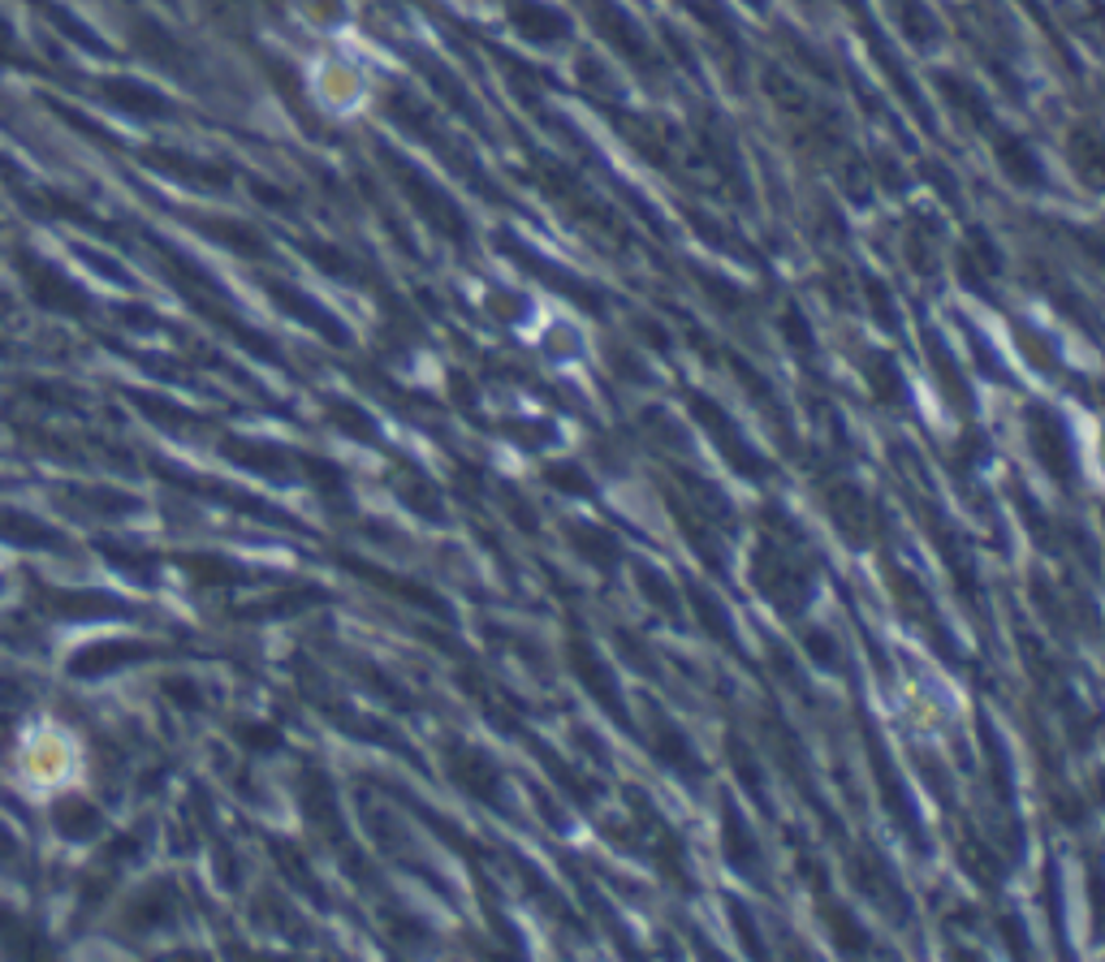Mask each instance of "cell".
Segmentation results:
<instances>
[{"label": "cell", "mask_w": 1105, "mask_h": 962, "mask_svg": "<svg viewBox=\"0 0 1105 962\" xmlns=\"http://www.w3.org/2000/svg\"><path fill=\"white\" fill-rule=\"evenodd\" d=\"M764 523H768L773 536L760 540L752 574H756L760 596H764L777 614L795 618V614L808 605V596H812V557L795 549L799 527L786 523L782 509H764Z\"/></svg>", "instance_id": "6da1fadb"}, {"label": "cell", "mask_w": 1105, "mask_h": 962, "mask_svg": "<svg viewBox=\"0 0 1105 962\" xmlns=\"http://www.w3.org/2000/svg\"><path fill=\"white\" fill-rule=\"evenodd\" d=\"M687 411L691 419L717 440V449H721V458H726V467L730 471H739L743 480H764L773 467L760 458V449H752V440L743 436V427L730 419V414L721 411L708 393H699V389H687Z\"/></svg>", "instance_id": "7a4b0ae2"}, {"label": "cell", "mask_w": 1105, "mask_h": 962, "mask_svg": "<svg viewBox=\"0 0 1105 962\" xmlns=\"http://www.w3.org/2000/svg\"><path fill=\"white\" fill-rule=\"evenodd\" d=\"M385 156V164L394 169V177H398V186L407 191V199L414 204V211L436 229V233H445V238H454V242H467L471 238V225H467V216H463V207L454 204L436 182H428L414 164H407L398 151H380Z\"/></svg>", "instance_id": "3957f363"}, {"label": "cell", "mask_w": 1105, "mask_h": 962, "mask_svg": "<svg viewBox=\"0 0 1105 962\" xmlns=\"http://www.w3.org/2000/svg\"><path fill=\"white\" fill-rule=\"evenodd\" d=\"M303 812H307V821L311 828H320V837L342 855L345 863H350V872L358 877V881H367V868H363V855L350 846V837H345V825H342V803H338V790H333V781H329V772L324 768H303Z\"/></svg>", "instance_id": "277c9868"}, {"label": "cell", "mask_w": 1105, "mask_h": 962, "mask_svg": "<svg viewBox=\"0 0 1105 962\" xmlns=\"http://www.w3.org/2000/svg\"><path fill=\"white\" fill-rule=\"evenodd\" d=\"M626 799H630V812H635V828L643 833L648 855L661 863V872H665L674 885L695 890V881H691V872H687V850H683V837L665 825V816H661V812H652V808H648V799H643L639 790H626Z\"/></svg>", "instance_id": "5b68a950"}, {"label": "cell", "mask_w": 1105, "mask_h": 962, "mask_svg": "<svg viewBox=\"0 0 1105 962\" xmlns=\"http://www.w3.org/2000/svg\"><path fill=\"white\" fill-rule=\"evenodd\" d=\"M445 772H449V781H454L463 794L480 799L488 808H505V803H501L505 777H501V768L483 756L480 747H471V743H463V738H445Z\"/></svg>", "instance_id": "8992f818"}, {"label": "cell", "mask_w": 1105, "mask_h": 962, "mask_svg": "<svg viewBox=\"0 0 1105 962\" xmlns=\"http://www.w3.org/2000/svg\"><path fill=\"white\" fill-rule=\"evenodd\" d=\"M566 656H570V669H574V678L588 687V695L618 721V725H626V730H635L630 725V712H626V699H622V690H618V678H614V669L596 656V648L574 630L570 634V643H566Z\"/></svg>", "instance_id": "52a82bcc"}, {"label": "cell", "mask_w": 1105, "mask_h": 962, "mask_svg": "<svg viewBox=\"0 0 1105 962\" xmlns=\"http://www.w3.org/2000/svg\"><path fill=\"white\" fill-rule=\"evenodd\" d=\"M1028 440H1033L1036 462L1062 483L1075 488V449H1071V432L1049 406H1033L1028 411Z\"/></svg>", "instance_id": "ba28073f"}, {"label": "cell", "mask_w": 1105, "mask_h": 962, "mask_svg": "<svg viewBox=\"0 0 1105 962\" xmlns=\"http://www.w3.org/2000/svg\"><path fill=\"white\" fill-rule=\"evenodd\" d=\"M864 743H868V768H873V777H877V790H881V799H886V812L902 825V833L911 837V846L924 850L920 816H915V808H911V799H907V786L898 781L895 764H890V752H886V743L877 738V730H873L868 721H864Z\"/></svg>", "instance_id": "9c48e42d"}, {"label": "cell", "mask_w": 1105, "mask_h": 962, "mask_svg": "<svg viewBox=\"0 0 1105 962\" xmlns=\"http://www.w3.org/2000/svg\"><path fill=\"white\" fill-rule=\"evenodd\" d=\"M804 877H808V885H812V894H817V911H821V919L829 924L838 950H842V954H868V932H864V924L855 919V911H851L846 902L833 897V890L825 885L821 863L808 859V855H804Z\"/></svg>", "instance_id": "30bf717a"}, {"label": "cell", "mask_w": 1105, "mask_h": 962, "mask_svg": "<svg viewBox=\"0 0 1105 962\" xmlns=\"http://www.w3.org/2000/svg\"><path fill=\"white\" fill-rule=\"evenodd\" d=\"M648 725H652V734H648V743H652V756L661 759L670 772H679L683 781H704L708 777V768H704V759L695 756V747L687 743V734L661 712V708H648Z\"/></svg>", "instance_id": "8fae6325"}, {"label": "cell", "mask_w": 1105, "mask_h": 962, "mask_svg": "<svg viewBox=\"0 0 1105 962\" xmlns=\"http://www.w3.org/2000/svg\"><path fill=\"white\" fill-rule=\"evenodd\" d=\"M721 846H726V863L739 872V877H748V881H764V855H760V841L756 833L748 828L743 821V812H739V803L734 799H721Z\"/></svg>", "instance_id": "7c38bea8"}, {"label": "cell", "mask_w": 1105, "mask_h": 962, "mask_svg": "<svg viewBox=\"0 0 1105 962\" xmlns=\"http://www.w3.org/2000/svg\"><path fill=\"white\" fill-rule=\"evenodd\" d=\"M821 496H825L829 514L838 523V531L851 540V545H864L873 536V505L868 496L855 488L851 480H825L821 483Z\"/></svg>", "instance_id": "4fadbf2b"}, {"label": "cell", "mask_w": 1105, "mask_h": 962, "mask_svg": "<svg viewBox=\"0 0 1105 962\" xmlns=\"http://www.w3.org/2000/svg\"><path fill=\"white\" fill-rule=\"evenodd\" d=\"M851 881L864 890V897H873L890 919H907V915H911L902 885L890 877V868H886L877 855H855V859H851Z\"/></svg>", "instance_id": "5bb4252c"}, {"label": "cell", "mask_w": 1105, "mask_h": 962, "mask_svg": "<svg viewBox=\"0 0 1105 962\" xmlns=\"http://www.w3.org/2000/svg\"><path fill=\"white\" fill-rule=\"evenodd\" d=\"M342 565L350 574H358V579H367V583H376V587H385L389 596H398V600H407L414 609H423V614H436V618H449V605L436 596V592H428L423 583H414V579H402V574H389V570H376V565H367V561H354V557H342Z\"/></svg>", "instance_id": "9a60e30c"}, {"label": "cell", "mask_w": 1105, "mask_h": 962, "mask_svg": "<svg viewBox=\"0 0 1105 962\" xmlns=\"http://www.w3.org/2000/svg\"><path fill=\"white\" fill-rule=\"evenodd\" d=\"M269 294H273L276 302L294 316V320H303V324H311V333H320V337H329L333 345H350V333H345L342 324L316 302V298H307V294H298L294 285H269Z\"/></svg>", "instance_id": "2e32d148"}, {"label": "cell", "mask_w": 1105, "mask_h": 962, "mask_svg": "<svg viewBox=\"0 0 1105 962\" xmlns=\"http://www.w3.org/2000/svg\"><path fill=\"white\" fill-rule=\"evenodd\" d=\"M510 22L519 26V35H527L536 44H552V39L570 35V22L540 0H510Z\"/></svg>", "instance_id": "e0dca14e"}, {"label": "cell", "mask_w": 1105, "mask_h": 962, "mask_svg": "<svg viewBox=\"0 0 1105 962\" xmlns=\"http://www.w3.org/2000/svg\"><path fill=\"white\" fill-rule=\"evenodd\" d=\"M890 579H895V600H898V605H902V609H907L911 618L920 621V626H924V630H929V634H933V639L942 643V652H955V648H950V634H946V626H942L937 609H933V600L924 596V587H920V583H915V579H911L907 570H895V565H890Z\"/></svg>", "instance_id": "ac0fdd59"}, {"label": "cell", "mask_w": 1105, "mask_h": 962, "mask_svg": "<svg viewBox=\"0 0 1105 962\" xmlns=\"http://www.w3.org/2000/svg\"><path fill=\"white\" fill-rule=\"evenodd\" d=\"M389 483H394V492L402 496V505L414 509V514H423L428 523H441V518H445V501H441L436 483H428L423 471H414V467H398Z\"/></svg>", "instance_id": "d6986e66"}, {"label": "cell", "mask_w": 1105, "mask_h": 962, "mask_svg": "<svg viewBox=\"0 0 1105 962\" xmlns=\"http://www.w3.org/2000/svg\"><path fill=\"white\" fill-rule=\"evenodd\" d=\"M924 350H929V363H933V371H937V385H942L946 402H950L955 411L971 414V393H967V380H964V371H959V363H955V354L946 350V342H942L937 333H929V337H924Z\"/></svg>", "instance_id": "ffe728a7"}, {"label": "cell", "mask_w": 1105, "mask_h": 962, "mask_svg": "<svg viewBox=\"0 0 1105 962\" xmlns=\"http://www.w3.org/2000/svg\"><path fill=\"white\" fill-rule=\"evenodd\" d=\"M566 536H570V545L579 549V557H588L596 570H605V574H614L622 565V545L605 531V527H583V523H570L566 527Z\"/></svg>", "instance_id": "44dd1931"}, {"label": "cell", "mask_w": 1105, "mask_h": 962, "mask_svg": "<svg viewBox=\"0 0 1105 962\" xmlns=\"http://www.w3.org/2000/svg\"><path fill=\"white\" fill-rule=\"evenodd\" d=\"M993 147H998L1002 173H1006L1011 182H1019V186H1040V182H1045V173H1040V160H1036V151L1028 147V142H1024V138H1015V135H1006V130H998Z\"/></svg>", "instance_id": "7402d4cb"}, {"label": "cell", "mask_w": 1105, "mask_h": 962, "mask_svg": "<svg viewBox=\"0 0 1105 962\" xmlns=\"http://www.w3.org/2000/svg\"><path fill=\"white\" fill-rule=\"evenodd\" d=\"M1002 273V255H998V247L989 242V233L984 229H971V242L964 247V285L971 289H980V294H989V280Z\"/></svg>", "instance_id": "603a6c76"}, {"label": "cell", "mask_w": 1105, "mask_h": 962, "mask_svg": "<svg viewBox=\"0 0 1105 962\" xmlns=\"http://www.w3.org/2000/svg\"><path fill=\"white\" fill-rule=\"evenodd\" d=\"M596 22H601V31H605V35H610V39L618 44V48L626 53V57H630V61H635V66L652 69V57H648V39H643V35L635 31V22H630L626 13H618L614 4H605V0H601V4H596Z\"/></svg>", "instance_id": "cb8c5ba5"}, {"label": "cell", "mask_w": 1105, "mask_h": 962, "mask_svg": "<svg viewBox=\"0 0 1105 962\" xmlns=\"http://www.w3.org/2000/svg\"><path fill=\"white\" fill-rule=\"evenodd\" d=\"M687 600H691V609H695V618H699V626H704V634L708 639H717L721 648H730V652H739V639H734V626H730V614L717 605V596H708L704 587H695L691 583L687 587Z\"/></svg>", "instance_id": "d4e9b609"}, {"label": "cell", "mask_w": 1105, "mask_h": 962, "mask_svg": "<svg viewBox=\"0 0 1105 962\" xmlns=\"http://www.w3.org/2000/svg\"><path fill=\"white\" fill-rule=\"evenodd\" d=\"M329 596L320 592V587H285L281 596H269V600H260V605H251V609H242V618H289V614H303V609H311V605H324Z\"/></svg>", "instance_id": "484cf974"}, {"label": "cell", "mask_w": 1105, "mask_h": 962, "mask_svg": "<svg viewBox=\"0 0 1105 962\" xmlns=\"http://www.w3.org/2000/svg\"><path fill=\"white\" fill-rule=\"evenodd\" d=\"M864 380L881 406H902V371L890 354H864Z\"/></svg>", "instance_id": "4316f807"}, {"label": "cell", "mask_w": 1105, "mask_h": 962, "mask_svg": "<svg viewBox=\"0 0 1105 962\" xmlns=\"http://www.w3.org/2000/svg\"><path fill=\"white\" fill-rule=\"evenodd\" d=\"M959 859H964V872L980 885V890H993V885L1002 881V859H998L976 833H967V841H959Z\"/></svg>", "instance_id": "83f0119b"}, {"label": "cell", "mask_w": 1105, "mask_h": 962, "mask_svg": "<svg viewBox=\"0 0 1105 962\" xmlns=\"http://www.w3.org/2000/svg\"><path fill=\"white\" fill-rule=\"evenodd\" d=\"M635 583H639V592L665 614V621H674V626H683V600H679V592H674V583L665 579V574H657L652 565H635Z\"/></svg>", "instance_id": "f1b7e54d"}, {"label": "cell", "mask_w": 1105, "mask_h": 962, "mask_svg": "<svg viewBox=\"0 0 1105 962\" xmlns=\"http://www.w3.org/2000/svg\"><path fill=\"white\" fill-rule=\"evenodd\" d=\"M324 414H329V423L345 432L350 440H363V445H380V427L372 423V414H363L354 402H342V398H329L324 402Z\"/></svg>", "instance_id": "f546056e"}, {"label": "cell", "mask_w": 1105, "mask_h": 962, "mask_svg": "<svg viewBox=\"0 0 1105 962\" xmlns=\"http://www.w3.org/2000/svg\"><path fill=\"white\" fill-rule=\"evenodd\" d=\"M225 454H229L238 467H247V471H264V476H285V471H289V462H285V454H281L276 445L229 440V445H225Z\"/></svg>", "instance_id": "4dcf8cb0"}, {"label": "cell", "mask_w": 1105, "mask_h": 962, "mask_svg": "<svg viewBox=\"0 0 1105 962\" xmlns=\"http://www.w3.org/2000/svg\"><path fill=\"white\" fill-rule=\"evenodd\" d=\"M980 743H984V756H989V772H993V790H998V799L1011 808L1015 803V781H1011V759H1006V747L998 743V734H993V725H989V717H980Z\"/></svg>", "instance_id": "1f68e13d"}, {"label": "cell", "mask_w": 1105, "mask_h": 962, "mask_svg": "<svg viewBox=\"0 0 1105 962\" xmlns=\"http://www.w3.org/2000/svg\"><path fill=\"white\" fill-rule=\"evenodd\" d=\"M726 752H730V768H734V772H739V781L748 786V794L756 799L760 808H768V794H764V772H760L756 752H752L739 734H730V738H726Z\"/></svg>", "instance_id": "d6a6232c"}, {"label": "cell", "mask_w": 1105, "mask_h": 962, "mask_svg": "<svg viewBox=\"0 0 1105 962\" xmlns=\"http://www.w3.org/2000/svg\"><path fill=\"white\" fill-rule=\"evenodd\" d=\"M937 87L946 91V100H950V104H955V108L964 113L971 126H980V130H984V126H993V117H989V104L980 100V91H976V87H967L964 78H950V73H942V78H937Z\"/></svg>", "instance_id": "836d02e7"}, {"label": "cell", "mask_w": 1105, "mask_h": 962, "mask_svg": "<svg viewBox=\"0 0 1105 962\" xmlns=\"http://www.w3.org/2000/svg\"><path fill=\"white\" fill-rule=\"evenodd\" d=\"M273 855L281 859V872H285V877H289V881H294V885H298L303 894H311L316 902H320V906H329V894H324V885H320V881L311 877L307 859H303V855H298V850H294L289 841H273Z\"/></svg>", "instance_id": "e575fe53"}, {"label": "cell", "mask_w": 1105, "mask_h": 962, "mask_svg": "<svg viewBox=\"0 0 1105 962\" xmlns=\"http://www.w3.org/2000/svg\"><path fill=\"white\" fill-rule=\"evenodd\" d=\"M303 471L311 476V483H316V492L324 496V501H333V505H342L345 501V471L338 467V462H329V458H303Z\"/></svg>", "instance_id": "d590c367"}, {"label": "cell", "mask_w": 1105, "mask_h": 962, "mask_svg": "<svg viewBox=\"0 0 1105 962\" xmlns=\"http://www.w3.org/2000/svg\"><path fill=\"white\" fill-rule=\"evenodd\" d=\"M212 238H225V247H233V251H242V255H269V247H264V238L255 233V229H247V225H238V220H212L204 225Z\"/></svg>", "instance_id": "8d00e7d4"}, {"label": "cell", "mask_w": 1105, "mask_h": 962, "mask_svg": "<svg viewBox=\"0 0 1105 962\" xmlns=\"http://www.w3.org/2000/svg\"><path fill=\"white\" fill-rule=\"evenodd\" d=\"M614 643H618V652L626 656V665L635 669V674H643V678H657V661H652V648L635 634V630H626V626H618L614 630Z\"/></svg>", "instance_id": "74e56055"}, {"label": "cell", "mask_w": 1105, "mask_h": 962, "mask_svg": "<svg viewBox=\"0 0 1105 962\" xmlns=\"http://www.w3.org/2000/svg\"><path fill=\"white\" fill-rule=\"evenodd\" d=\"M545 480L557 488V492H566V496H592L596 488L588 480V471L579 467V462H552L549 471H545Z\"/></svg>", "instance_id": "f35d334b"}, {"label": "cell", "mask_w": 1105, "mask_h": 962, "mask_svg": "<svg viewBox=\"0 0 1105 962\" xmlns=\"http://www.w3.org/2000/svg\"><path fill=\"white\" fill-rule=\"evenodd\" d=\"M1071 156L1080 160V169H1084V177L1089 182H1097V173H1102V138L1093 126H1084V130H1075L1071 135Z\"/></svg>", "instance_id": "ab89813d"}, {"label": "cell", "mask_w": 1105, "mask_h": 962, "mask_svg": "<svg viewBox=\"0 0 1105 962\" xmlns=\"http://www.w3.org/2000/svg\"><path fill=\"white\" fill-rule=\"evenodd\" d=\"M173 915V885H156V890H147L143 902L135 906V919L138 928H151V924H164Z\"/></svg>", "instance_id": "60d3db41"}, {"label": "cell", "mask_w": 1105, "mask_h": 962, "mask_svg": "<svg viewBox=\"0 0 1105 962\" xmlns=\"http://www.w3.org/2000/svg\"><path fill=\"white\" fill-rule=\"evenodd\" d=\"M782 333H786V342L795 345L804 358L817 354V333H812V324H808V316H804L799 307H790V311L782 316Z\"/></svg>", "instance_id": "b9f144b4"}, {"label": "cell", "mask_w": 1105, "mask_h": 962, "mask_svg": "<svg viewBox=\"0 0 1105 962\" xmlns=\"http://www.w3.org/2000/svg\"><path fill=\"white\" fill-rule=\"evenodd\" d=\"M726 911H730V919H734V928H739V941H743V950L752 954V959H764L768 950H764V941L756 937V924H752V911L739 902V897H730L726 902Z\"/></svg>", "instance_id": "7bdbcfd3"}, {"label": "cell", "mask_w": 1105, "mask_h": 962, "mask_svg": "<svg viewBox=\"0 0 1105 962\" xmlns=\"http://www.w3.org/2000/svg\"><path fill=\"white\" fill-rule=\"evenodd\" d=\"M109 95H117L126 108H135V113H164V100L160 95H151V91H143L135 82H109Z\"/></svg>", "instance_id": "ee69618b"}, {"label": "cell", "mask_w": 1105, "mask_h": 962, "mask_svg": "<svg viewBox=\"0 0 1105 962\" xmlns=\"http://www.w3.org/2000/svg\"><path fill=\"white\" fill-rule=\"evenodd\" d=\"M864 298L873 302V311H877V320H881V329H898V316H895V302H890V294H886V285L881 280H873V276H864Z\"/></svg>", "instance_id": "f6af8a7d"}, {"label": "cell", "mask_w": 1105, "mask_h": 962, "mask_svg": "<svg viewBox=\"0 0 1105 962\" xmlns=\"http://www.w3.org/2000/svg\"><path fill=\"white\" fill-rule=\"evenodd\" d=\"M804 652H808L817 665H825V669H838V665H842V661H838V643L829 639L825 630H808V634H804Z\"/></svg>", "instance_id": "bcb514c9"}, {"label": "cell", "mask_w": 1105, "mask_h": 962, "mask_svg": "<svg viewBox=\"0 0 1105 962\" xmlns=\"http://www.w3.org/2000/svg\"><path fill=\"white\" fill-rule=\"evenodd\" d=\"M303 251H307V255H311V260H316V264H320L324 273L342 276V280L354 273V268H350V260H345V255H338L333 247H320V242H303Z\"/></svg>", "instance_id": "7dc6e473"}, {"label": "cell", "mask_w": 1105, "mask_h": 962, "mask_svg": "<svg viewBox=\"0 0 1105 962\" xmlns=\"http://www.w3.org/2000/svg\"><path fill=\"white\" fill-rule=\"evenodd\" d=\"M610 367H614L618 376H626L630 385H648V367H643L630 350H610Z\"/></svg>", "instance_id": "c3c4849f"}, {"label": "cell", "mask_w": 1105, "mask_h": 962, "mask_svg": "<svg viewBox=\"0 0 1105 962\" xmlns=\"http://www.w3.org/2000/svg\"><path fill=\"white\" fill-rule=\"evenodd\" d=\"M238 743H247L251 752H276V747H281V734H276V730H264V725H238Z\"/></svg>", "instance_id": "681fc988"}, {"label": "cell", "mask_w": 1105, "mask_h": 962, "mask_svg": "<svg viewBox=\"0 0 1105 962\" xmlns=\"http://www.w3.org/2000/svg\"><path fill=\"white\" fill-rule=\"evenodd\" d=\"M1019 342H1024L1028 358H1033L1040 371H1053V367H1058V358H1053V350H1049V342H1045V337H1033L1028 329H1019Z\"/></svg>", "instance_id": "f907efd6"}, {"label": "cell", "mask_w": 1105, "mask_h": 962, "mask_svg": "<svg viewBox=\"0 0 1105 962\" xmlns=\"http://www.w3.org/2000/svg\"><path fill=\"white\" fill-rule=\"evenodd\" d=\"M169 695H173V699H182L186 708H200V695H195L191 683H169Z\"/></svg>", "instance_id": "816d5d0a"}, {"label": "cell", "mask_w": 1105, "mask_h": 962, "mask_svg": "<svg viewBox=\"0 0 1105 962\" xmlns=\"http://www.w3.org/2000/svg\"><path fill=\"white\" fill-rule=\"evenodd\" d=\"M748 4H756V9H764V0H748Z\"/></svg>", "instance_id": "f5cc1de1"}]
</instances>
